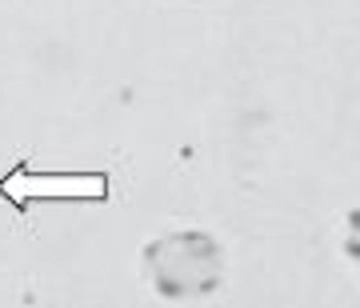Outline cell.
<instances>
[{
	"mask_svg": "<svg viewBox=\"0 0 360 308\" xmlns=\"http://www.w3.org/2000/svg\"><path fill=\"white\" fill-rule=\"evenodd\" d=\"M144 276L165 300H200L224 284V248L208 232L184 229L144 244Z\"/></svg>",
	"mask_w": 360,
	"mask_h": 308,
	"instance_id": "obj_1",
	"label": "cell"
},
{
	"mask_svg": "<svg viewBox=\"0 0 360 308\" xmlns=\"http://www.w3.org/2000/svg\"><path fill=\"white\" fill-rule=\"evenodd\" d=\"M0 200L25 217L40 200H108V177L104 172H40L28 160H16L0 177Z\"/></svg>",
	"mask_w": 360,
	"mask_h": 308,
	"instance_id": "obj_2",
	"label": "cell"
},
{
	"mask_svg": "<svg viewBox=\"0 0 360 308\" xmlns=\"http://www.w3.org/2000/svg\"><path fill=\"white\" fill-rule=\"evenodd\" d=\"M345 257L352 260L356 272H360V208H352L348 220H345Z\"/></svg>",
	"mask_w": 360,
	"mask_h": 308,
	"instance_id": "obj_3",
	"label": "cell"
}]
</instances>
